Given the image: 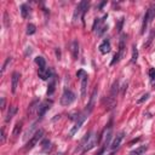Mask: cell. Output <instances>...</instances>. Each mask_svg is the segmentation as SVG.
Segmentation results:
<instances>
[{
    "mask_svg": "<svg viewBox=\"0 0 155 155\" xmlns=\"http://www.w3.org/2000/svg\"><path fill=\"white\" fill-rule=\"evenodd\" d=\"M74 101H75V93H74L73 91L66 89L62 97H61V104L63 107H68V106H70Z\"/></svg>",
    "mask_w": 155,
    "mask_h": 155,
    "instance_id": "obj_1",
    "label": "cell"
},
{
    "mask_svg": "<svg viewBox=\"0 0 155 155\" xmlns=\"http://www.w3.org/2000/svg\"><path fill=\"white\" fill-rule=\"evenodd\" d=\"M154 16H155V5H153L152 7H149L147 10L146 15H144V20H143V24H142V34L146 32L148 24L152 22V20L154 18Z\"/></svg>",
    "mask_w": 155,
    "mask_h": 155,
    "instance_id": "obj_2",
    "label": "cell"
},
{
    "mask_svg": "<svg viewBox=\"0 0 155 155\" xmlns=\"http://www.w3.org/2000/svg\"><path fill=\"white\" fill-rule=\"evenodd\" d=\"M43 135H44V131L43 130H38V131H35V133H34L33 136H32V138L29 139V142L27 143V146H26V150H30V149H33L34 147L37 146V143L43 138Z\"/></svg>",
    "mask_w": 155,
    "mask_h": 155,
    "instance_id": "obj_3",
    "label": "cell"
},
{
    "mask_svg": "<svg viewBox=\"0 0 155 155\" xmlns=\"http://www.w3.org/2000/svg\"><path fill=\"white\" fill-rule=\"evenodd\" d=\"M87 7H89V3L87 1H81L80 3L76 6V9H75V12H74V16H73V21L76 22L79 20V17H84Z\"/></svg>",
    "mask_w": 155,
    "mask_h": 155,
    "instance_id": "obj_4",
    "label": "cell"
},
{
    "mask_svg": "<svg viewBox=\"0 0 155 155\" xmlns=\"http://www.w3.org/2000/svg\"><path fill=\"white\" fill-rule=\"evenodd\" d=\"M86 118H87V114H86L85 112L83 113V114H80V115L76 118V121H75V125H74V127L70 130V132H69V136L70 137H73L74 135L76 133V132L79 131V129L81 127V125L84 124V121L86 120Z\"/></svg>",
    "mask_w": 155,
    "mask_h": 155,
    "instance_id": "obj_5",
    "label": "cell"
},
{
    "mask_svg": "<svg viewBox=\"0 0 155 155\" xmlns=\"http://www.w3.org/2000/svg\"><path fill=\"white\" fill-rule=\"evenodd\" d=\"M51 106H52V101H45V102L41 103V104H39L38 110H37V114H38L39 119H41L45 115V113L51 108Z\"/></svg>",
    "mask_w": 155,
    "mask_h": 155,
    "instance_id": "obj_6",
    "label": "cell"
},
{
    "mask_svg": "<svg viewBox=\"0 0 155 155\" xmlns=\"http://www.w3.org/2000/svg\"><path fill=\"white\" fill-rule=\"evenodd\" d=\"M96 143H97L96 135L93 133V132H90V133H89V138H87V141H86V144H85V147L83 149V152L85 153V152L91 150V149L96 146Z\"/></svg>",
    "mask_w": 155,
    "mask_h": 155,
    "instance_id": "obj_7",
    "label": "cell"
},
{
    "mask_svg": "<svg viewBox=\"0 0 155 155\" xmlns=\"http://www.w3.org/2000/svg\"><path fill=\"white\" fill-rule=\"evenodd\" d=\"M124 136H125V132H124V131H121L120 133L116 135V137L114 138L112 146H110V148L113 149V150H114V149H118V148L120 147V144H121V141L124 139Z\"/></svg>",
    "mask_w": 155,
    "mask_h": 155,
    "instance_id": "obj_8",
    "label": "cell"
},
{
    "mask_svg": "<svg viewBox=\"0 0 155 155\" xmlns=\"http://www.w3.org/2000/svg\"><path fill=\"white\" fill-rule=\"evenodd\" d=\"M99 52L102 53V55H107V53H109L110 52V41H109L108 39H106V40H103V43L99 45Z\"/></svg>",
    "mask_w": 155,
    "mask_h": 155,
    "instance_id": "obj_9",
    "label": "cell"
},
{
    "mask_svg": "<svg viewBox=\"0 0 155 155\" xmlns=\"http://www.w3.org/2000/svg\"><path fill=\"white\" fill-rule=\"evenodd\" d=\"M96 95H97V89H95L93 90V92H92V95H91V98H90V103H89V106H87V108L85 109V113L89 114L92 112V109H93V107H95V99H96Z\"/></svg>",
    "mask_w": 155,
    "mask_h": 155,
    "instance_id": "obj_10",
    "label": "cell"
},
{
    "mask_svg": "<svg viewBox=\"0 0 155 155\" xmlns=\"http://www.w3.org/2000/svg\"><path fill=\"white\" fill-rule=\"evenodd\" d=\"M70 52H72V56L74 60H78L79 57V43L76 40H73V43L70 45Z\"/></svg>",
    "mask_w": 155,
    "mask_h": 155,
    "instance_id": "obj_11",
    "label": "cell"
},
{
    "mask_svg": "<svg viewBox=\"0 0 155 155\" xmlns=\"http://www.w3.org/2000/svg\"><path fill=\"white\" fill-rule=\"evenodd\" d=\"M56 90V78L55 75H52L50 78V81H49V86H47V96H51Z\"/></svg>",
    "mask_w": 155,
    "mask_h": 155,
    "instance_id": "obj_12",
    "label": "cell"
},
{
    "mask_svg": "<svg viewBox=\"0 0 155 155\" xmlns=\"http://www.w3.org/2000/svg\"><path fill=\"white\" fill-rule=\"evenodd\" d=\"M18 81H20V73L15 72L12 74V85H11V87H12V93H16V90H17V86H18Z\"/></svg>",
    "mask_w": 155,
    "mask_h": 155,
    "instance_id": "obj_13",
    "label": "cell"
},
{
    "mask_svg": "<svg viewBox=\"0 0 155 155\" xmlns=\"http://www.w3.org/2000/svg\"><path fill=\"white\" fill-rule=\"evenodd\" d=\"M52 75H53V73H52V70H51L50 68H49V69L46 68L45 70H39V78H41L43 80H47Z\"/></svg>",
    "mask_w": 155,
    "mask_h": 155,
    "instance_id": "obj_14",
    "label": "cell"
},
{
    "mask_svg": "<svg viewBox=\"0 0 155 155\" xmlns=\"http://www.w3.org/2000/svg\"><path fill=\"white\" fill-rule=\"evenodd\" d=\"M35 63L39 66V70H45L46 69V61H45L44 57L38 56L35 58Z\"/></svg>",
    "mask_w": 155,
    "mask_h": 155,
    "instance_id": "obj_15",
    "label": "cell"
},
{
    "mask_svg": "<svg viewBox=\"0 0 155 155\" xmlns=\"http://www.w3.org/2000/svg\"><path fill=\"white\" fill-rule=\"evenodd\" d=\"M124 50H125V35H121V39H120V44H119V57L120 60L124 57Z\"/></svg>",
    "mask_w": 155,
    "mask_h": 155,
    "instance_id": "obj_16",
    "label": "cell"
},
{
    "mask_svg": "<svg viewBox=\"0 0 155 155\" xmlns=\"http://www.w3.org/2000/svg\"><path fill=\"white\" fill-rule=\"evenodd\" d=\"M86 86H87V75L81 78V97L85 98L86 96Z\"/></svg>",
    "mask_w": 155,
    "mask_h": 155,
    "instance_id": "obj_17",
    "label": "cell"
},
{
    "mask_svg": "<svg viewBox=\"0 0 155 155\" xmlns=\"http://www.w3.org/2000/svg\"><path fill=\"white\" fill-rule=\"evenodd\" d=\"M147 149H148L147 146H141V147H138L137 149H135V150H132V152L130 153V155H142L143 153L147 150Z\"/></svg>",
    "mask_w": 155,
    "mask_h": 155,
    "instance_id": "obj_18",
    "label": "cell"
},
{
    "mask_svg": "<svg viewBox=\"0 0 155 155\" xmlns=\"http://www.w3.org/2000/svg\"><path fill=\"white\" fill-rule=\"evenodd\" d=\"M29 6H28L27 4H23V5H21V15L23 18H27L28 15H29Z\"/></svg>",
    "mask_w": 155,
    "mask_h": 155,
    "instance_id": "obj_19",
    "label": "cell"
},
{
    "mask_svg": "<svg viewBox=\"0 0 155 155\" xmlns=\"http://www.w3.org/2000/svg\"><path fill=\"white\" fill-rule=\"evenodd\" d=\"M22 130V121H18L16 125H15V127H14V131H12V136L14 137H17L20 135V132Z\"/></svg>",
    "mask_w": 155,
    "mask_h": 155,
    "instance_id": "obj_20",
    "label": "cell"
},
{
    "mask_svg": "<svg viewBox=\"0 0 155 155\" xmlns=\"http://www.w3.org/2000/svg\"><path fill=\"white\" fill-rule=\"evenodd\" d=\"M107 30H108V26L102 23V24H101L98 28H97V30H96V32H97V35H98V37H102L103 34H104Z\"/></svg>",
    "mask_w": 155,
    "mask_h": 155,
    "instance_id": "obj_21",
    "label": "cell"
},
{
    "mask_svg": "<svg viewBox=\"0 0 155 155\" xmlns=\"http://www.w3.org/2000/svg\"><path fill=\"white\" fill-rule=\"evenodd\" d=\"M16 113H17V108H16V107H11L10 110H9V113H7V116H6V123L11 121V119L14 118V115H15Z\"/></svg>",
    "mask_w": 155,
    "mask_h": 155,
    "instance_id": "obj_22",
    "label": "cell"
},
{
    "mask_svg": "<svg viewBox=\"0 0 155 155\" xmlns=\"http://www.w3.org/2000/svg\"><path fill=\"white\" fill-rule=\"evenodd\" d=\"M35 32H37V27L34 26L33 23H29L27 26V34H28V35H33Z\"/></svg>",
    "mask_w": 155,
    "mask_h": 155,
    "instance_id": "obj_23",
    "label": "cell"
},
{
    "mask_svg": "<svg viewBox=\"0 0 155 155\" xmlns=\"http://www.w3.org/2000/svg\"><path fill=\"white\" fill-rule=\"evenodd\" d=\"M38 107H39V102H38V101H34V102L32 103V106L29 107V110H28V113H29V114H33V112L35 110V109L38 110Z\"/></svg>",
    "mask_w": 155,
    "mask_h": 155,
    "instance_id": "obj_24",
    "label": "cell"
},
{
    "mask_svg": "<svg viewBox=\"0 0 155 155\" xmlns=\"http://www.w3.org/2000/svg\"><path fill=\"white\" fill-rule=\"evenodd\" d=\"M137 57H138V51H137V47H136V46H133V50H132V58H131V62H132V63H136Z\"/></svg>",
    "mask_w": 155,
    "mask_h": 155,
    "instance_id": "obj_25",
    "label": "cell"
},
{
    "mask_svg": "<svg viewBox=\"0 0 155 155\" xmlns=\"http://www.w3.org/2000/svg\"><path fill=\"white\" fill-rule=\"evenodd\" d=\"M11 61H12V58H11V57H7L6 61H5V63H4V66H3L1 74H4V73H5V70H6V68H7V66H9V63H11Z\"/></svg>",
    "mask_w": 155,
    "mask_h": 155,
    "instance_id": "obj_26",
    "label": "cell"
},
{
    "mask_svg": "<svg viewBox=\"0 0 155 155\" xmlns=\"http://www.w3.org/2000/svg\"><path fill=\"white\" fill-rule=\"evenodd\" d=\"M148 98H149V93H146V95H143V96L141 97V98H138V99H137V104H141V103H143L144 101H147Z\"/></svg>",
    "mask_w": 155,
    "mask_h": 155,
    "instance_id": "obj_27",
    "label": "cell"
},
{
    "mask_svg": "<svg viewBox=\"0 0 155 155\" xmlns=\"http://www.w3.org/2000/svg\"><path fill=\"white\" fill-rule=\"evenodd\" d=\"M50 144H51V143H50V141L49 139H45L44 142H43V150H47V149L50 148Z\"/></svg>",
    "mask_w": 155,
    "mask_h": 155,
    "instance_id": "obj_28",
    "label": "cell"
},
{
    "mask_svg": "<svg viewBox=\"0 0 155 155\" xmlns=\"http://www.w3.org/2000/svg\"><path fill=\"white\" fill-rule=\"evenodd\" d=\"M4 22H5V27H9V14L4 12Z\"/></svg>",
    "mask_w": 155,
    "mask_h": 155,
    "instance_id": "obj_29",
    "label": "cell"
},
{
    "mask_svg": "<svg viewBox=\"0 0 155 155\" xmlns=\"http://www.w3.org/2000/svg\"><path fill=\"white\" fill-rule=\"evenodd\" d=\"M149 76H150V79H152V80L155 78V69H153V68H152L150 70H149Z\"/></svg>",
    "mask_w": 155,
    "mask_h": 155,
    "instance_id": "obj_30",
    "label": "cell"
},
{
    "mask_svg": "<svg viewBox=\"0 0 155 155\" xmlns=\"http://www.w3.org/2000/svg\"><path fill=\"white\" fill-rule=\"evenodd\" d=\"M85 75H86V73H85L83 69H80V70L76 73V76H78V78H80V76H85Z\"/></svg>",
    "mask_w": 155,
    "mask_h": 155,
    "instance_id": "obj_31",
    "label": "cell"
},
{
    "mask_svg": "<svg viewBox=\"0 0 155 155\" xmlns=\"http://www.w3.org/2000/svg\"><path fill=\"white\" fill-rule=\"evenodd\" d=\"M1 109H5V97H1Z\"/></svg>",
    "mask_w": 155,
    "mask_h": 155,
    "instance_id": "obj_32",
    "label": "cell"
},
{
    "mask_svg": "<svg viewBox=\"0 0 155 155\" xmlns=\"http://www.w3.org/2000/svg\"><path fill=\"white\" fill-rule=\"evenodd\" d=\"M1 142H5V133H4V130H1Z\"/></svg>",
    "mask_w": 155,
    "mask_h": 155,
    "instance_id": "obj_33",
    "label": "cell"
}]
</instances>
